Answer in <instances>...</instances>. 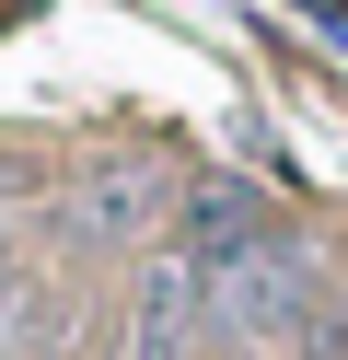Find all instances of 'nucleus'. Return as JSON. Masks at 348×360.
<instances>
[{
    "label": "nucleus",
    "instance_id": "obj_1",
    "mask_svg": "<svg viewBox=\"0 0 348 360\" xmlns=\"http://www.w3.org/2000/svg\"><path fill=\"white\" fill-rule=\"evenodd\" d=\"M302 302H314V256H302L290 233L244 244V256H221V267H198V314L221 337H278V326H302Z\"/></svg>",
    "mask_w": 348,
    "mask_h": 360
},
{
    "label": "nucleus",
    "instance_id": "obj_2",
    "mask_svg": "<svg viewBox=\"0 0 348 360\" xmlns=\"http://www.w3.org/2000/svg\"><path fill=\"white\" fill-rule=\"evenodd\" d=\"M186 349H198V267L151 256L128 290V360H186Z\"/></svg>",
    "mask_w": 348,
    "mask_h": 360
},
{
    "label": "nucleus",
    "instance_id": "obj_3",
    "mask_svg": "<svg viewBox=\"0 0 348 360\" xmlns=\"http://www.w3.org/2000/svg\"><path fill=\"white\" fill-rule=\"evenodd\" d=\"M244 244H267V210H255L244 186H198L186 198V267H221V256H244Z\"/></svg>",
    "mask_w": 348,
    "mask_h": 360
},
{
    "label": "nucleus",
    "instance_id": "obj_4",
    "mask_svg": "<svg viewBox=\"0 0 348 360\" xmlns=\"http://www.w3.org/2000/svg\"><path fill=\"white\" fill-rule=\"evenodd\" d=\"M139 221H151V186L139 174H93L82 186V233H139Z\"/></svg>",
    "mask_w": 348,
    "mask_h": 360
},
{
    "label": "nucleus",
    "instance_id": "obj_5",
    "mask_svg": "<svg viewBox=\"0 0 348 360\" xmlns=\"http://www.w3.org/2000/svg\"><path fill=\"white\" fill-rule=\"evenodd\" d=\"M325 360H348V337H325Z\"/></svg>",
    "mask_w": 348,
    "mask_h": 360
}]
</instances>
